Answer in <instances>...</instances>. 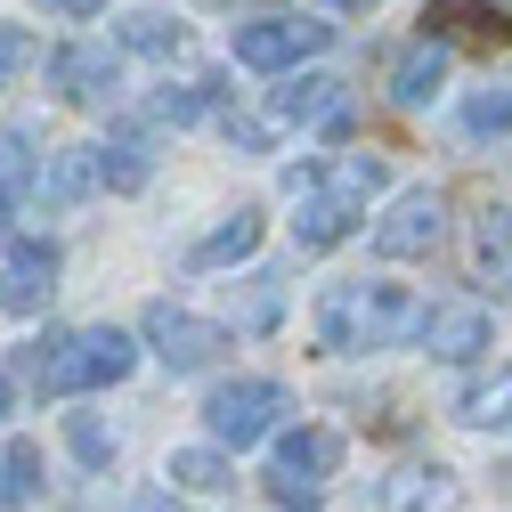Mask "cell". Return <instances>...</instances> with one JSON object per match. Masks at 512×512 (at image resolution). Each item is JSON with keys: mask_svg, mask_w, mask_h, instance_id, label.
I'll use <instances>...</instances> for the list:
<instances>
[{"mask_svg": "<svg viewBox=\"0 0 512 512\" xmlns=\"http://www.w3.org/2000/svg\"><path fill=\"white\" fill-rule=\"evenodd\" d=\"M269 106H277V122H326L342 106V82L334 74H285Z\"/></svg>", "mask_w": 512, "mask_h": 512, "instance_id": "9a60e30c", "label": "cell"}, {"mask_svg": "<svg viewBox=\"0 0 512 512\" xmlns=\"http://www.w3.org/2000/svg\"><path fill=\"white\" fill-rule=\"evenodd\" d=\"M285 415H293V391L269 382V374H236V382H220L204 399V431L220 447H261V439H277Z\"/></svg>", "mask_w": 512, "mask_h": 512, "instance_id": "7a4b0ae2", "label": "cell"}, {"mask_svg": "<svg viewBox=\"0 0 512 512\" xmlns=\"http://www.w3.org/2000/svg\"><path fill=\"white\" fill-rule=\"evenodd\" d=\"M9 407H17V382H9V374H0V423H9Z\"/></svg>", "mask_w": 512, "mask_h": 512, "instance_id": "1f68e13d", "label": "cell"}, {"mask_svg": "<svg viewBox=\"0 0 512 512\" xmlns=\"http://www.w3.org/2000/svg\"><path fill=\"white\" fill-rule=\"evenodd\" d=\"M456 423H472V431H512V366L464 382V391H456Z\"/></svg>", "mask_w": 512, "mask_h": 512, "instance_id": "5bb4252c", "label": "cell"}, {"mask_svg": "<svg viewBox=\"0 0 512 512\" xmlns=\"http://www.w3.org/2000/svg\"><path fill=\"white\" fill-rule=\"evenodd\" d=\"M90 187H98V147H57V155L41 163V187H33V196H41L49 212H66V204L90 196Z\"/></svg>", "mask_w": 512, "mask_h": 512, "instance_id": "8fae6325", "label": "cell"}, {"mask_svg": "<svg viewBox=\"0 0 512 512\" xmlns=\"http://www.w3.org/2000/svg\"><path fill=\"white\" fill-rule=\"evenodd\" d=\"M171 488H204V496H220V488H236V464H228V447L220 439H204V447H171V472H163Z\"/></svg>", "mask_w": 512, "mask_h": 512, "instance_id": "2e32d148", "label": "cell"}, {"mask_svg": "<svg viewBox=\"0 0 512 512\" xmlns=\"http://www.w3.org/2000/svg\"><path fill=\"white\" fill-rule=\"evenodd\" d=\"M0 496H9V504H33L41 496V447L33 439H17L9 456H0Z\"/></svg>", "mask_w": 512, "mask_h": 512, "instance_id": "7402d4cb", "label": "cell"}, {"mask_svg": "<svg viewBox=\"0 0 512 512\" xmlns=\"http://www.w3.org/2000/svg\"><path fill=\"white\" fill-rule=\"evenodd\" d=\"M82 366H90V391H98V382H131L139 342L122 334V326H82Z\"/></svg>", "mask_w": 512, "mask_h": 512, "instance_id": "ac0fdd59", "label": "cell"}, {"mask_svg": "<svg viewBox=\"0 0 512 512\" xmlns=\"http://www.w3.org/2000/svg\"><path fill=\"white\" fill-rule=\"evenodd\" d=\"M504 480H512V472H504Z\"/></svg>", "mask_w": 512, "mask_h": 512, "instance_id": "836d02e7", "label": "cell"}, {"mask_svg": "<svg viewBox=\"0 0 512 512\" xmlns=\"http://www.w3.org/2000/svg\"><path fill=\"white\" fill-rule=\"evenodd\" d=\"M317 9H342V17H366L374 0H317Z\"/></svg>", "mask_w": 512, "mask_h": 512, "instance_id": "4dcf8cb0", "label": "cell"}, {"mask_svg": "<svg viewBox=\"0 0 512 512\" xmlns=\"http://www.w3.org/2000/svg\"><path fill=\"white\" fill-rule=\"evenodd\" d=\"M33 187H41V163H33V147L17 139V131H0V196H33Z\"/></svg>", "mask_w": 512, "mask_h": 512, "instance_id": "603a6c76", "label": "cell"}, {"mask_svg": "<svg viewBox=\"0 0 512 512\" xmlns=\"http://www.w3.org/2000/svg\"><path fill=\"white\" fill-rule=\"evenodd\" d=\"M57 293V244L49 236H9V269H0V309L33 317Z\"/></svg>", "mask_w": 512, "mask_h": 512, "instance_id": "ba28073f", "label": "cell"}, {"mask_svg": "<svg viewBox=\"0 0 512 512\" xmlns=\"http://www.w3.org/2000/svg\"><path fill=\"white\" fill-rule=\"evenodd\" d=\"M33 9H49V17H98L106 0H33Z\"/></svg>", "mask_w": 512, "mask_h": 512, "instance_id": "f546056e", "label": "cell"}, {"mask_svg": "<svg viewBox=\"0 0 512 512\" xmlns=\"http://www.w3.org/2000/svg\"><path fill=\"white\" fill-rule=\"evenodd\" d=\"M439 236H447V204L431 196V187H407V196L374 220V252L382 261H423Z\"/></svg>", "mask_w": 512, "mask_h": 512, "instance_id": "52a82bcc", "label": "cell"}, {"mask_svg": "<svg viewBox=\"0 0 512 512\" xmlns=\"http://www.w3.org/2000/svg\"><path fill=\"white\" fill-rule=\"evenodd\" d=\"M131 512H179V488H171V480H155V488H139V496H131Z\"/></svg>", "mask_w": 512, "mask_h": 512, "instance_id": "f1b7e54d", "label": "cell"}, {"mask_svg": "<svg viewBox=\"0 0 512 512\" xmlns=\"http://www.w3.org/2000/svg\"><path fill=\"white\" fill-rule=\"evenodd\" d=\"M114 41L139 49V57H171V49H187V17L179 9H131L114 25Z\"/></svg>", "mask_w": 512, "mask_h": 512, "instance_id": "e0dca14e", "label": "cell"}, {"mask_svg": "<svg viewBox=\"0 0 512 512\" xmlns=\"http://www.w3.org/2000/svg\"><path fill=\"white\" fill-rule=\"evenodd\" d=\"M326 41H334V25H317V17H244L228 33L236 66H252V74H293L301 57H317Z\"/></svg>", "mask_w": 512, "mask_h": 512, "instance_id": "277c9868", "label": "cell"}, {"mask_svg": "<svg viewBox=\"0 0 512 512\" xmlns=\"http://www.w3.org/2000/svg\"><path fill=\"white\" fill-rule=\"evenodd\" d=\"M228 139H236L244 155H269V122H244V114H228Z\"/></svg>", "mask_w": 512, "mask_h": 512, "instance_id": "83f0119b", "label": "cell"}, {"mask_svg": "<svg viewBox=\"0 0 512 512\" xmlns=\"http://www.w3.org/2000/svg\"><path fill=\"white\" fill-rule=\"evenodd\" d=\"M391 512H464V480L447 464H415L391 480Z\"/></svg>", "mask_w": 512, "mask_h": 512, "instance_id": "4fadbf2b", "label": "cell"}, {"mask_svg": "<svg viewBox=\"0 0 512 512\" xmlns=\"http://www.w3.org/2000/svg\"><path fill=\"white\" fill-rule=\"evenodd\" d=\"M25 66H41V41L25 25H0V74H25Z\"/></svg>", "mask_w": 512, "mask_h": 512, "instance_id": "484cf974", "label": "cell"}, {"mask_svg": "<svg viewBox=\"0 0 512 512\" xmlns=\"http://www.w3.org/2000/svg\"><path fill=\"white\" fill-rule=\"evenodd\" d=\"M147 350H155L171 374H204V366L228 350V326H212V317L179 309V301H155V309H147Z\"/></svg>", "mask_w": 512, "mask_h": 512, "instance_id": "8992f818", "label": "cell"}, {"mask_svg": "<svg viewBox=\"0 0 512 512\" xmlns=\"http://www.w3.org/2000/svg\"><path fill=\"white\" fill-rule=\"evenodd\" d=\"M49 82L66 90L74 106H90V98H106L114 82H122V41H66L49 57Z\"/></svg>", "mask_w": 512, "mask_h": 512, "instance_id": "9c48e42d", "label": "cell"}, {"mask_svg": "<svg viewBox=\"0 0 512 512\" xmlns=\"http://www.w3.org/2000/svg\"><path fill=\"white\" fill-rule=\"evenodd\" d=\"M350 236V212L334 204V196H317V187H301V204H293V244L301 252H326V244H342Z\"/></svg>", "mask_w": 512, "mask_h": 512, "instance_id": "d6986e66", "label": "cell"}, {"mask_svg": "<svg viewBox=\"0 0 512 512\" xmlns=\"http://www.w3.org/2000/svg\"><path fill=\"white\" fill-rule=\"evenodd\" d=\"M464 122H472V139H512V90H480L464 106Z\"/></svg>", "mask_w": 512, "mask_h": 512, "instance_id": "cb8c5ba5", "label": "cell"}, {"mask_svg": "<svg viewBox=\"0 0 512 512\" xmlns=\"http://www.w3.org/2000/svg\"><path fill=\"white\" fill-rule=\"evenodd\" d=\"M252 252H261V212H236V220H220L196 244V269H236V261H252Z\"/></svg>", "mask_w": 512, "mask_h": 512, "instance_id": "ffe728a7", "label": "cell"}, {"mask_svg": "<svg viewBox=\"0 0 512 512\" xmlns=\"http://www.w3.org/2000/svg\"><path fill=\"white\" fill-rule=\"evenodd\" d=\"M415 293L391 285V277H350V285H326L317 293V342L358 358V350H391L399 334H415Z\"/></svg>", "mask_w": 512, "mask_h": 512, "instance_id": "6da1fadb", "label": "cell"}, {"mask_svg": "<svg viewBox=\"0 0 512 512\" xmlns=\"http://www.w3.org/2000/svg\"><path fill=\"white\" fill-rule=\"evenodd\" d=\"M147 147L139 139H114V147H98V187H114V196H139V187H147Z\"/></svg>", "mask_w": 512, "mask_h": 512, "instance_id": "44dd1931", "label": "cell"}, {"mask_svg": "<svg viewBox=\"0 0 512 512\" xmlns=\"http://www.w3.org/2000/svg\"><path fill=\"white\" fill-rule=\"evenodd\" d=\"M439 90H447V49L439 41H415V49L391 57V98L399 106H431Z\"/></svg>", "mask_w": 512, "mask_h": 512, "instance_id": "7c38bea8", "label": "cell"}, {"mask_svg": "<svg viewBox=\"0 0 512 512\" xmlns=\"http://www.w3.org/2000/svg\"><path fill=\"white\" fill-rule=\"evenodd\" d=\"M415 342L439 358V366H472L480 350H496V309L488 301H431L415 317Z\"/></svg>", "mask_w": 512, "mask_h": 512, "instance_id": "5b68a950", "label": "cell"}, {"mask_svg": "<svg viewBox=\"0 0 512 512\" xmlns=\"http://www.w3.org/2000/svg\"><path fill=\"white\" fill-rule=\"evenodd\" d=\"M472 244H480V261H504V252H512V212H488Z\"/></svg>", "mask_w": 512, "mask_h": 512, "instance_id": "4316f807", "label": "cell"}, {"mask_svg": "<svg viewBox=\"0 0 512 512\" xmlns=\"http://www.w3.org/2000/svg\"><path fill=\"white\" fill-rule=\"evenodd\" d=\"M301 187H317V196H334L350 220L382 196V187H391V163H382V155H334V163H317Z\"/></svg>", "mask_w": 512, "mask_h": 512, "instance_id": "30bf717a", "label": "cell"}, {"mask_svg": "<svg viewBox=\"0 0 512 512\" xmlns=\"http://www.w3.org/2000/svg\"><path fill=\"white\" fill-rule=\"evenodd\" d=\"M334 472H342V431H326V423H293V431H277L269 488H277L285 504H317V488H326Z\"/></svg>", "mask_w": 512, "mask_h": 512, "instance_id": "3957f363", "label": "cell"}, {"mask_svg": "<svg viewBox=\"0 0 512 512\" xmlns=\"http://www.w3.org/2000/svg\"><path fill=\"white\" fill-rule=\"evenodd\" d=\"M66 439H74V456H82L90 472H106V464H114V431H106L98 415H74V423H66Z\"/></svg>", "mask_w": 512, "mask_h": 512, "instance_id": "d4e9b609", "label": "cell"}, {"mask_svg": "<svg viewBox=\"0 0 512 512\" xmlns=\"http://www.w3.org/2000/svg\"><path fill=\"white\" fill-rule=\"evenodd\" d=\"M0 236H9V196H0Z\"/></svg>", "mask_w": 512, "mask_h": 512, "instance_id": "d6a6232c", "label": "cell"}]
</instances>
